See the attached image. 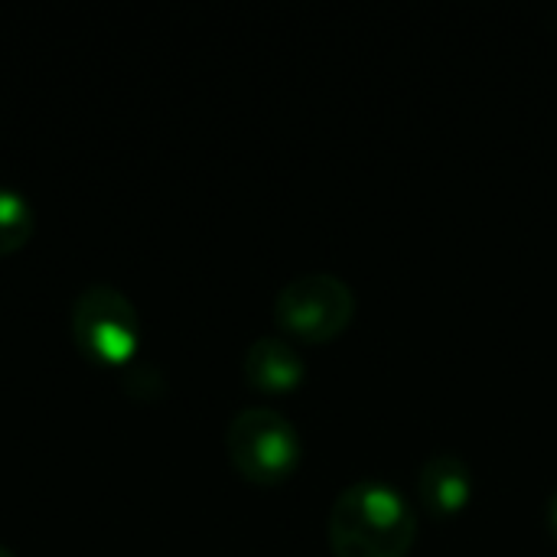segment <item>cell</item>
<instances>
[{"instance_id": "obj_6", "label": "cell", "mask_w": 557, "mask_h": 557, "mask_svg": "<svg viewBox=\"0 0 557 557\" xmlns=\"http://www.w3.org/2000/svg\"><path fill=\"white\" fill-rule=\"evenodd\" d=\"M242 375L261 395H290L304 382V359L287 339L261 336L248 346L242 359Z\"/></svg>"}, {"instance_id": "obj_2", "label": "cell", "mask_w": 557, "mask_h": 557, "mask_svg": "<svg viewBox=\"0 0 557 557\" xmlns=\"http://www.w3.org/2000/svg\"><path fill=\"white\" fill-rule=\"evenodd\" d=\"M232 467L255 486H277L300 467L297 428L271 408H245L225 434Z\"/></svg>"}, {"instance_id": "obj_1", "label": "cell", "mask_w": 557, "mask_h": 557, "mask_svg": "<svg viewBox=\"0 0 557 557\" xmlns=\"http://www.w3.org/2000/svg\"><path fill=\"white\" fill-rule=\"evenodd\" d=\"M326 535L333 557H408L418 542V512L398 490L366 480L336 496Z\"/></svg>"}, {"instance_id": "obj_5", "label": "cell", "mask_w": 557, "mask_h": 557, "mask_svg": "<svg viewBox=\"0 0 557 557\" xmlns=\"http://www.w3.org/2000/svg\"><path fill=\"white\" fill-rule=\"evenodd\" d=\"M418 496H421V506L428 509L431 519L450 522L473 499V473L460 457L437 454L418 473Z\"/></svg>"}, {"instance_id": "obj_10", "label": "cell", "mask_w": 557, "mask_h": 557, "mask_svg": "<svg viewBox=\"0 0 557 557\" xmlns=\"http://www.w3.org/2000/svg\"><path fill=\"white\" fill-rule=\"evenodd\" d=\"M0 557H13V555H10V552H7V548L0 545Z\"/></svg>"}, {"instance_id": "obj_9", "label": "cell", "mask_w": 557, "mask_h": 557, "mask_svg": "<svg viewBox=\"0 0 557 557\" xmlns=\"http://www.w3.org/2000/svg\"><path fill=\"white\" fill-rule=\"evenodd\" d=\"M552 529H555V535H557V493H555V499H552Z\"/></svg>"}, {"instance_id": "obj_4", "label": "cell", "mask_w": 557, "mask_h": 557, "mask_svg": "<svg viewBox=\"0 0 557 557\" xmlns=\"http://www.w3.org/2000/svg\"><path fill=\"white\" fill-rule=\"evenodd\" d=\"M72 339L95 366H131L140 339L134 304L111 284L85 287L72 304Z\"/></svg>"}, {"instance_id": "obj_8", "label": "cell", "mask_w": 557, "mask_h": 557, "mask_svg": "<svg viewBox=\"0 0 557 557\" xmlns=\"http://www.w3.org/2000/svg\"><path fill=\"white\" fill-rule=\"evenodd\" d=\"M124 392L137 401H157L166 385H163V375L153 369V366H137L131 362L127 366V379H124Z\"/></svg>"}, {"instance_id": "obj_3", "label": "cell", "mask_w": 557, "mask_h": 557, "mask_svg": "<svg viewBox=\"0 0 557 557\" xmlns=\"http://www.w3.org/2000/svg\"><path fill=\"white\" fill-rule=\"evenodd\" d=\"M356 317V294L336 274H304L274 297V323L300 343H333Z\"/></svg>"}, {"instance_id": "obj_7", "label": "cell", "mask_w": 557, "mask_h": 557, "mask_svg": "<svg viewBox=\"0 0 557 557\" xmlns=\"http://www.w3.org/2000/svg\"><path fill=\"white\" fill-rule=\"evenodd\" d=\"M33 235V209L16 193L0 186V258L16 255Z\"/></svg>"}]
</instances>
